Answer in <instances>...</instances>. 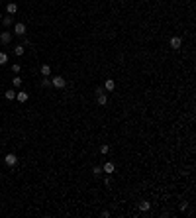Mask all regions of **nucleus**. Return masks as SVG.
Wrapping results in <instances>:
<instances>
[{
  "instance_id": "obj_21",
  "label": "nucleus",
  "mask_w": 196,
  "mask_h": 218,
  "mask_svg": "<svg viewBox=\"0 0 196 218\" xmlns=\"http://www.w3.org/2000/svg\"><path fill=\"white\" fill-rule=\"evenodd\" d=\"M104 185H106V187L112 185V177H110V175H106V177H104Z\"/></svg>"
},
{
  "instance_id": "obj_23",
  "label": "nucleus",
  "mask_w": 196,
  "mask_h": 218,
  "mask_svg": "<svg viewBox=\"0 0 196 218\" xmlns=\"http://www.w3.org/2000/svg\"><path fill=\"white\" fill-rule=\"evenodd\" d=\"M0 22H2V12H0Z\"/></svg>"
},
{
  "instance_id": "obj_13",
  "label": "nucleus",
  "mask_w": 196,
  "mask_h": 218,
  "mask_svg": "<svg viewBox=\"0 0 196 218\" xmlns=\"http://www.w3.org/2000/svg\"><path fill=\"white\" fill-rule=\"evenodd\" d=\"M4 98H6V100H14L16 98V90L14 88H8L6 93H4Z\"/></svg>"
},
{
  "instance_id": "obj_17",
  "label": "nucleus",
  "mask_w": 196,
  "mask_h": 218,
  "mask_svg": "<svg viewBox=\"0 0 196 218\" xmlns=\"http://www.w3.org/2000/svg\"><path fill=\"white\" fill-rule=\"evenodd\" d=\"M6 63H8V53L0 51V65H6Z\"/></svg>"
},
{
  "instance_id": "obj_4",
  "label": "nucleus",
  "mask_w": 196,
  "mask_h": 218,
  "mask_svg": "<svg viewBox=\"0 0 196 218\" xmlns=\"http://www.w3.org/2000/svg\"><path fill=\"white\" fill-rule=\"evenodd\" d=\"M169 45H171L173 49H181V47H182V38L174 35V38H171V39H169Z\"/></svg>"
},
{
  "instance_id": "obj_22",
  "label": "nucleus",
  "mask_w": 196,
  "mask_h": 218,
  "mask_svg": "<svg viewBox=\"0 0 196 218\" xmlns=\"http://www.w3.org/2000/svg\"><path fill=\"white\" fill-rule=\"evenodd\" d=\"M12 71L16 73V75H18V73H20V65H18V63H12Z\"/></svg>"
},
{
  "instance_id": "obj_18",
  "label": "nucleus",
  "mask_w": 196,
  "mask_h": 218,
  "mask_svg": "<svg viewBox=\"0 0 196 218\" xmlns=\"http://www.w3.org/2000/svg\"><path fill=\"white\" fill-rule=\"evenodd\" d=\"M41 87H43V88L51 87V79H49V77H43V79H41Z\"/></svg>"
},
{
  "instance_id": "obj_14",
  "label": "nucleus",
  "mask_w": 196,
  "mask_h": 218,
  "mask_svg": "<svg viewBox=\"0 0 196 218\" xmlns=\"http://www.w3.org/2000/svg\"><path fill=\"white\" fill-rule=\"evenodd\" d=\"M149 208H151V203H147V200H141V203H139V210L141 212H147Z\"/></svg>"
},
{
  "instance_id": "obj_6",
  "label": "nucleus",
  "mask_w": 196,
  "mask_h": 218,
  "mask_svg": "<svg viewBox=\"0 0 196 218\" xmlns=\"http://www.w3.org/2000/svg\"><path fill=\"white\" fill-rule=\"evenodd\" d=\"M114 171H116V165H114L112 161H106L104 165H102V173H106V175H112Z\"/></svg>"
},
{
  "instance_id": "obj_5",
  "label": "nucleus",
  "mask_w": 196,
  "mask_h": 218,
  "mask_svg": "<svg viewBox=\"0 0 196 218\" xmlns=\"http://www.w3.org/2000/svg\"><path fill=\"white\" fill-rule=\"evenodd\" d=\"M96 102L100 106H106L108 104V94H106V90H102V93H96Z\"/></svg>"
},
{
  "instance_id": "obj_1",
  "label": "nucleus",
  "mask_w": 196,
  "mask_h": 218,
  "mask_svg": "<svg viewBox=\"0 0 196 218\" xmlns=\"http://www.w3.org/2000/svg\"><path fill=\"white\" fill-rule=\"evenodd\" d=\"M51 87H55V88H65V87H67V79L61 77V75L53 77V79H51Z\"/></svg>"
},
{
  "instance_id": "obj_11",
  "label": "nucleus",
  "mask_w": 196,
  "mask_h": 218,
  "mask_svg": "<svg viewBox=\"0 0 196 218\" xmlns=\"http://www.w3.org/2000/svg\"><path fill=\"white\" fill-rule=\"evenodd\" d=\"M24 53H26V47H24L22 43H18V45H14V55H16V57H22V55H24Z\"/></svg>"
},
{
  "instance_id": "obj_10",
  "label": "nucleus",
  "mask_w": 196,
  "mask_h": 218,
  "mask_svg": "<svg viewBox=\"0 0 196 218\" xmlns=\"http://www.w3.org/2000/svg\"><path fill=\"white\" fill-rule=\"evenodd\" d=\"M39 73H41V77H49L51 75V67L47 65V63H43V65L39 67Z\"/></svg>"
},
{
  "instance_id": "obj_16",
  "label": "nucleus",
  "mask_w": 196,
  "mask_h": 218,
  "mask_svg": "<svg viewBox=\"0 0 196 218\" xmlns=\"http://www.w3.org/2000/svg\"><path fill=\"white\" fill-rule=\"evenodd\" d=\"M92 175L94 177H100V175H102V165H94L92 167Z\"/></svg>"
},
{
  "instance_id": "obj_15",
  "label": "nucleus",
  "mask_w": 196,
  "mask_h": 218,
  "mask_svg": "<svg viewBox=\"0 0 196 218\" xmlns=\"http://www.w3.org/2000/svg\"><path fill=\"white\" fill-rule=\"evenodd\" d=\"M2 24L6 26V28H10V26H12V16H10V14L8 16H2Z\"/></svg>"
},
{
  "instance_id": "obj_3",
  "label": "nucleus",
  "mask_w": 196,
  "mask_h": 218,
  "mask_svg": "<svg viewBox=\"0 0 196 218\" xmlns=\"http://www.w3.org/2000/svg\"><path fill=\"white\" fill-rule=\"evenodd\" d=\"M4 163H6L8 167H14L16 163H18V155H16V153H8V155H4Z\"/></svg>"
},
{
  "instance_id": "obj_9",
  "label": "nucleus",
  "mask_w": 196,
  "mask_h": 218,
  "mask_svg": "<svg viewBox=\"0 0 196 218\" xmlns=\"http://www.w3.org/2000/svg\"><path fill=\"white\" fill-rule=\"evenodd\" d=\"M6 12H8L10 16H14L16 12H18V4H16V2H8V4H6Z\"/></svg>"
},
{
  "instance_id": "obj_24",
  "label": "nucleus",
  "mask_w": 196,
  "mask_h": 218,
  "mask_svg": "<svg viewBox=\"0 0 196 218\" xmlns=\"http://www.w3.org/2000/svg\"><path fill=\"white\" fill-rule=\"evenodd\" d=\"M110 2H116V0H110Z\"/></svg>"
},
{
  "instance_id": "obj_12",
  "label": "nucleus",
  "mask_w": 196,
  "mask_h": 218,
  "mask_svg": "<svg viewBox=\"0 0 196 218\" xmlns=\"http://www.w3.org/2000/svg\"><path fill=\"white\" fill-rule=\"evenodd\" d=\"M16 98H18V102H28V93L20 90V93H16Z\"/></svg>"
},
{
  "instance_id": "obj_19",
  "label": "nucleus",
  "mask_w": 196,
  "mask_h": 218,
  "mask_svg": "<svg viewBox=\"0 0 196 218\" xmlns=\"http://www.w3.org/2000/svg\"><path fill=\"white\" fill-rule=\"evenodd\" d=\"M12 87H22V79H20L18 75L12 79Z\"/></svg>"
},
{
  "instance_id": "obj_20",
  "label": "nucleus",
  "mask_w": 196,
  "mask_h": 218,
  "mask_svg": "<svg viewBox=\"0 0 196 218\" xmlns=\"http://www.w3.org/2000/svg\"><path fill=\"white\" fill-rule=\"evenodd\" d=\"M110 151V146L108 143H104V146H100V153H102V155H106V153Z\"/></svg>"
},
{
  "instance_id": "obj_7",
  "label": "nucleus",
  "mask_w": 196,
  "mask_h": 218,
  "mask_svg": "<svg viewBox=\"0 0 196 218\" xmlns=\"http://www.w3.org/2000/svg\"><path fill=\"white\" fill-rule=\"evenodd\" d=\"M104 90H106V93H112V90L116 88V81H114V79H106V81H104V87H102Z\"/></svg>"
},
{
  "instance_id": "obj_8",
  "label": "nucleus",
  "mask_w": 196,
  "mask_h": 218,
  "mask_svg": "<svg viewBox=\"0 0 196 218\" xmlns=\"http://www.w3.org/2000/svg\"><path fill=\"white\" fill-rule=\"evenodd\" d=\"M10 41H12V34H10V31H2V34H0V43L8 45Z\"/></svg>"
},
{
  "instance_id": "obj_2",
  "label": "nucleus",
  "mask_w": 196,
  "mask_h": 218,
  "mask_svg": "<svg viewBox=\"0 0 196 218\" xmlns=\"http://www.w3.org/2000/svg\"><path fill=\"white\" fill-rule=\"evenodd\" d=\"M26 31H28V28H26L24 22L14 24V34H16V35H20V38H22V35H26Z\"/></svg>"
}]
</instances>
